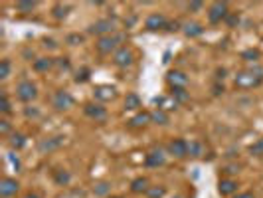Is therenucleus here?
<instances>
[{
	"mask_svg": "<svg viewBox=\"0 0 263 198\" xmlns=\"http://www.w3.org/2000/svg\"><path fill=\"white\" fill-rule=\"evenodd\" d=\"M117 97V90L111 88V86H99L95 90V99L97 101H111Z\"/></svg>",
	"mask_w": 263,
	"mask_h": 198,
	"instance_id": "nucleus-17",
	"label": "nucleus"
},
{
	"mask_svg": "<svg viewBox=\"0 0 263 198\" xmlns=\"http://www.w3.org/2000/svg\"><path fill=\"white\" fill-rule=\"evenodd\" d=\"M184 34L188 38H196V36H202L204 34V28L198 22H188V24H184Z\"/></svg>",
	"mask_w": 263,
	"mask_h": 198,
	"instance_id": "nucleus-18",
	"label": "nucleus"
},
{
	"mask_svg": "<svg viewBox=\"0 0 263 198\" xmlns=\"http://www.w3.org/2000/svg\"><path fill=\"white\" fill-rule=\"evenodd\" d=\"M170 95H172L174 99H176V101H178V105H180V103H186V101L190 99V95H188V91H186L184 88H174Z\"/></svg>",
	"mask_w": 263,
	"mask_h": 198,
	"instance_id": "nucleus-26",
	"label": "nucleus"
},
{
	"mask_svg": "<svg viewBox=\"0 0 263 198\" xmlns=\"http://www.w3.org/2000/svg\"><path fill=\"white\" fill-rule=\"evenodd\" d=\"M8 161L16 166V171H18V168H20V161H18V157H14V153H10V155H8Z\"/></svg>",
	"mask_w": 263,
	"mask_h": 198,
	"instance_id": "nucleus-40",
	"label": "nucleus"
},
{
	"mask_svg": "<svg viewBox=\"0 0 263 198\" xmlns=\"http://www.w3.org/2000/svg\"><path fill=\"white\" fill-rule=\"evenodd\" d=\"M107 198H123V196H107Z\"/></svg>",
	"mask_w": 263,
	"mask_h": 198,
	"instance_id": "nucleus-50",
	"label": "nucleus"
},
{
	"mask_svg": "<svg viewBox=\"0 0 263 198\" xmlns=\"http://www.w3.org/2000/svg\"><path fill=\"white\" fill-rule=\"evenodd\" d=\"M166 81H168V86H170L172 90H174V88H184V90H186V86H188V75H186L184 72L172 70V72H168Z\"/></svg>",
	"mask_w": 263,
	"mask_h": 198,
	"instance_id": "nucleus-10",
	"label": "nucleus"
},
{
	"mask_svg": "<svg viewBox=\"0 0 263 198\" xmlns=\"http://www.w3.org/2000/svg\"><path fill=\"white\" fill-rule=\"evenodd\" d=\"M70 180H71V177H70L68 171H55V182L60 186H66Z\"/></svg>",
	"mask_w": 263,
	"mask_h": 198,
	"instance_id": "nucleus-29",
	"label": "nucleus"
},
{
	"mask_svg": "<svg viewBox=\"0 0 263 198\" xmlns=\"http://www.w3.org/2000/svg\"><path fill=\"white\" fill-rule=\"evenodd\" d=\"M233 198H255L251 192H242V194H238V196H233Z\"/></svg>",
	"mask_w": 263,
	"mask_h": 198,
	"instance_id": "nucleus-43",
	"label": "nucleus"
},
{
	"mask_svg": "<svg viewBox=\"0 0 263 198\" xmlns=\"http://www.w3.org/2000/svg\"><path fill=\"white\" fill-rule=\"evenodd\" d=\"M0 111H2L4 115H8V113L12 111V109H10V101H8V95H6V93H0Z\"/></svg>",
	"mask_w": 263,
	"mask_h": 198,
	"instance_id": "nucleus-32",
	"label": "nucleus"
},
{
	"mask_svg": "<svg viewBox=\"0 0 263 198\" xmlns=\"http://www.w3.org/2000/svg\"><path fill=\"white\" fill-rule=\"evenodd\" d=\"M166 194V188L164 186H151L149 190H147V196L149 198H162Z\"/></svg>",
	"mask_w": 263,
	"mask_h": 198,
	"instance_id": "nucleus-30",
	"label": "nucleus"
},
{
	"mask_svg": "<svg viewBox=\"0 0 263 198\" xmlns=\"http://www.w3.org/2000/svg\"><path fill=\"white\" fill-rule=\"evenodd\" d=\"M55 64L60 66V68H64V70H68V68H70V62H68V58H62V60H57Z\"/></svg>",
	"mask_w": 263,
	"mask_h": 198,
	"instance_id": "nucleus-41",
	"label": "nucleus"
},
{
	"mask_svg": "<svg viewBox=\"0 0 263 198\" xmlns=\"http://www.w3.org/2000/svg\"><path fill=\"white\" fill-rule=\"evenodd\" d=\"M20 190V184H18V180L16 179H2L0 180V196L2 198H10V196H14L16 192Z\"/></svg>",
	"mask_w": 263,
	"mask_h": 198,
	"instance_id": "nucleus-12",
	"label": "nucleus"
},
{
	"mask_svg": "<svg viewBox=\"0 0 263 198\" xmlns=\"http://www.w3.org/2000/svg\"><path fill=\"white\" fill-rule=\"evenodd\" d=\"M16 8L20 12H32L36 8V2H34V0H20V2L16 4Z\"/></svg>",
	"mask_w": 263,
	"mask_h": 198,
	"instance_id": "nucleus-28",
	"label": "nucleus"
},
{
	"mask_svg": "<svg viewBox=\"0 0 263 198\" xmlns=\"http://www.w3.org/2000/svg\"><path fill=\"white\" fill-rule=\"evenodd\" d=\"M228 22H229V26H233V24L238 22V18H236V16H229V18H228Z\"/></svg>",
	"mask_w": 263,
	"mask_h": 198,
	"instance_id": "nucleus-47",
	"label": "nucleus"
},
{
	"mask_svg": "<svg viewBox=\"0 0 263 198\" xmlns=\"http://www.w3.org/2000/svg\"><path fill=\"white\" fill-rule=\"evenodd\" d=\"M166 151H168V155L176 157V159H184V157H188V143L184 139H172L166 145Z\"/></svg>",
	"mask_w": 263,
	"mask_h": 198,
	"instance_id": "nucleus-7",
	"label": "nucleus"
},
{
	"mask_svg": "<svg viewBox=\"0 0 263 198\" xmlns=\"http://www.w3.org/2000/svg\"><path fill=\"white\" fill-rule=\"evenodd\" d=\"M166 30L168 32H178L180 30V22H176V20H174V22H166Z\"/></svg>",
	"mask_w": 263,
	"mask_h": 198,
	"instance_id": "nucleus-38",
	"label": "nucleus"
},
{
	"mask_svg": "<svg viewBox=\"0 0 263 198\" xmlns=\"http://www.w3.org/2000/svg\"><path fill=\"white\" fill-rule=\"evenodd\" d=\"M151 186H149V180L144 179V177H139V179H135L133 182H131V190L133 192H137V194H140V192H147Z\"/></svg>",
	"mask_w": 263,
	"mask_h": 198,
	"instance_id": "nucleus-21",
	"label": "nucleus"
},
{
	"mask_svg": "<svg viewBox=\"0 0 263 198\" xmlns=\"http://www.w3.org/2000/svg\"><path fill=\"white\" fill-rule=\"evenodd\" d=\"M228 4L226 2H214L212 6H210V10H208V20L212 22V24H220L224 18H228Z\"/></svg>",
	"mask_w": 263,
	"mask_h": 198,
	"instance_id": "nucleus-9",
	"label": "nucleus"
},
{
	"mask_svg": "<svg viewBox=\"0 0 263 198\" xmlns=\"http://www.w3.org/2000/svg\"><path fill=\"white\" fill-rule=\"evenodd\" d=\"M26 115H28V117H36L38 111H36V109H26Z\"/></svg>",
	"mask_w": 263,
	"mask_h": 198,
	"instance_id": "nucleus-44",
	"label": "nucleus"
},
{
	"mask_svg": "<svg viewBox=\"0 0 263 198\" xmlns=\"http://www.w3.org/2000/svg\"><path fill=\"white\" fill-rule=\"evenodd\" d=\"M111 190V184L109 182H105V180H101V182H97V184H93V192L97 194V196H107V192Z\"/></svg>",
	"mask_w": 263,
	"mask_h": 198,
	"instance_id": "nucleus-27",
	"label": "nucleus"
},
{
	"mask_svg": "<svg viewBox=\"0 0 263 198\" xmlns=\"http://www.w3.org/2000/svg\"><path fill=\"white\" fill-rule=\"evenodd\" d=\"M64 139L66 137H50V139H42L38 143V151L40 153H52V151H57L62 145H64Z\"/></svg>",
	"mask_w": 263,
	"mask_h": 198,
	"instance_id": "nucleus-11",
	"label": "nucleus"
},
{
	"mask_svg": "<svg viewBox=\"0 0 263 198\" xmlns=\"http://www.w3.org/2000/svg\"><path fill=\"white\" fill-rule=\"evenodd\" d=\"M8 145H10L12 151H20L26 145V137L22 133H12L10 139H8Z\"/></svg>",
	"mask_w": 263,
	"mask_h": 198,
	"instance_id": "nucleus-20",
	"label": "nucleus"
},
{
	"mask_svg": "<svg viewBox=\"0 0 263 198\" xmlns=\"http://www.w3.org/2000/svg\"><path fill=\"white\" fill-rule=\"evenodd\" d=\"M135 60V55H133V50L127 48V46H121L119 50H117L113 54V64L115 66H119V68H129Z\"/></svg>",
	"mask_w": 263,
	"mask_h": 198,
	"instance_id": "nucleus-5",
	"label": "nucleus"
},
{
	"mask_svg": "<svg viewBox=\"0 0 263 198\" xmlns=\"http://www.w3.org/2000/svg\"><path fill=\"white\" fill-rule=\"evenodd\" d=\"M172 198H182V196H172Z\"/></svg>",
	"mask_w": 263,
	"mask_h": 198,
	"instance_id": "nucleus-51",
	"label": "nucleus"
},
{
	"mask_svg": "<svg viewBox=\"0 0 263 198\" xmlns=\"http://www.w3.org/2000/svg\"><path fill=\"white\" fill-rule=\"evenodd\" d=\"M144 28H147L149 32L162 30V28H166V18L162 14H151L147 20H144Z\"/></svg>",
	"mask_w": 263,
	"mask_h": 198,
	"instance_id": "nucleus-13",
	"label": "nucleus"
},
{
	"mask_svg": "<svg viewBox=\"0 0 263 198\" xmlns=\"http://www.w3.org/2000/svg\"><path fill=\"white\" fill-rule=\"evenodd\" d=\"M53 107L57 111H68L73 107V95L66 90H60V91H55L53 95Z\"/></svg>",
	"mask_w": 263,
	"mask_h": 198,
	"instance_id": "nucleus-6",
	"label": "nucleus"
},
{
	"mask_svg": "<svg viewBox=\"0 0 263 198\" xmlns=\"http://www.w3.org/2000/svg\"><path fill=\"white\" fill-rule=\"evenodd\" d=\"M8 75H10V62L2 60L0 62V79H6Z\"/></svg>",
	"mask_w": 263,
	"mask_h": 198,
	"instance_id": "nucleus-34",
	"label": "nucleus"
},
{
	"mask_svg": "<svg viewBox=\"0 0 263 198\" xmlns=\"http://www.w3.org/2000/svg\"><path fill=\"white\" fill-rule=\"evenodd\" d=\"M44 46H46V48H55V42H53V40H48V38H46V40H44Z\"/></svg>",
	"mask_w": 263,
	"mask_h": 198,
	"instance_id": "nucleus-45",
	"label": "nucleus"
},
{
	"mask_svg": "<svg viewBox=\"0 0 263 198\" xmlns=\"http://www.w3.org/2000/svg\"><path fill=\"white\" fill-rule=\"evenodd\" d=\"M24 198H40V196H38V194H32V192H30V194H26Z\"/></svg>",
	"mask_w": 263,
	"mask_h": 198,
	"instance_id": "nucleus-49",
	"label": "nucleus"
},
{
	"mask_svg": "<svg viewBox=\"0 0 263 198\" xmlns=\"http://www.w3.org/2000/svg\"><path fill=\"white\" fill-rule=\"evenodd\" d=\"M263 81V70L259 66H251L245 72H240L236 75V88L238 90H253Z\"/></svg>",
	"mask_w": 263,
	"mask_h": 198,
	"instance_id": "nucleus-1",
	"label": "nucleus"
},
{
	"mask_svg": "<svg viewBox=\"0 0 263 198\" xmlns=\"http://www.w3.org/2000/svg\"><path fill=\"white\" fill-rule=\"evenodd\" d=\"M228 173H240V166H226Z\"/></svg>",
	"mask_w": 263,
	"mask_h": 198,
	"instance_id": "nucleus-46",
	"label": "nucleus"
},
{
	"mask_svg": "<svg viewBox=\"0 0 263 198\" xmlns=\"http://www.w3.org/2000/svg\"><path fill=\"white\" fill-rule=\"evenodd\" d=\"M68 10H70V6L57 4V6L53 8V16H55V18H66V16H68Z\"/></svg>",
	"mask_w": 263,
	"mask_h": 198,
	"instance_id": "nucleus-36",
	"label": "nucleus"
},
{
	"mask_svg": "<svg viewBox=\"0 0 263 198\" xmlns=\"http://www.w3.org/2000/svg\"><path fill=\"white\" fill-rule=\"evenodd\" d=\"M242 58H244V60H249V62H257L259 52H257V50H245V52L242 54Z\"/></svg>",
	"mask_w": 263,
	"mask_h": 198,
	"instance_id": "nucleus-35",
	"label": "nucleus"
},
{
	"mask_svg": "<svg viewBox=\"0 0 263 198\" xmlns=\"http://www.w3.org/2000/svg\"><path fill=\"white\" fill-rule=\"evenodd\" d=\"M53 64H55V60H52V58H38L34 62V70L36 72H48V70H52Z\"/></svg>",
	"mask_w": 263,
	"mask_h": 198,
	"instance_id": "nucleus-24",
	"label": "nucleus"
},
{
	"mask_svg": "<svg viewBox=\"0 0 263 198\" xmlns=\"http://www.w3.org/2000/svg\"><path fill=\"white\" fill-rule=\"evenodd\" d=\"M140 107V97L137 93H127L125 97V109L127 111H137Z\"/></svg>",
	"mask_w": 263,
	"mask_h": 198,
	"instance_id": "nucleus-22",
	"label": "nucleus"
},
{
	"mask_svg": "<svg viewBox=\"0 0 263 198\" xmlns=\"http://www.w3.org/2000/svg\"><path fill=\"white\" fill-rule=\"evenodd\" d=\"M83 111H85V115L89 119H93L95 123H105L107 121V109L101 103H87L83 107Z\"/></svg>",
	"mask_w": 263,
	"mask_h": 198,
	"instance_id": "nucleus-4",
	"label": "nucleus"
},
{
	"mask_svg": "<svg viewBox=\"0 0 263 198\" xmlns=\"http://www.w3.org/2000/svg\"><path fill=\"white\" fill-rule=\"evenodd\" d=\"M151 119H153V123L166 125V123H168V113H166V111H162V109H155V111L151 113Z\"/></svg>",
	"mask_w": 263,
	"mask_h": 198,
	"instance_id": "nucleus-25",
	"label": "nucleus"
},
{
	"mask_svg": "<svg viewBox=\"0 0 263 198\" xmlns=\"http://www.w3.org/2000/svg\"><path fill=\"white\" fill-rule=\"evenodd\" d=\"M157 109H162V111H172V109H176L178 107V101L176 99H174L172 95L170 97H158L157 99Z\"/></svg>",
	"mask_w": 263,
	"mask_h": 198,
	"instance_id": "nucleus-19",
	"label": "nucleus"
},
{
	"mask_svg": "<svg viewBox=\"0 0 263 198\" xmlns=\"http://www.w3.org/2000/svg\"><path fill=\"white\" fill-rule=\"evenodd\" d=\"M164 161H166V157H164L162 149H155V151H151L147 155V159H144V164H147L149 168H157V166H162Z\"/></svg>",
	"mask_w": 263,
	"mask_h": 198,
	"instance_id": "nucleus-14",
	"label": "nucleus"
},
{
	"mask_svg": "<svg viewBox=\"0 0 263 198\" xmlns=\"http://www.w3.org/2000/svg\"><path fill=\"white\" fill-rule=\"evenodd\" d=\"M113 32H115V20H111V18L99 20V22H95V24L89 28V34H95V36H99V38H103V36H107V34H113Z\"/></svg>",
	"mask_w": 263,
	"mask_h": 198,
	"instance_id": "nucleus-8",
	"label": "nucleus"
},
{
	"mask_svg": "<svg viewBox=\"0 0 263 198\" xmlns=\"http://www.w3.org/2000/svg\"><path fill=\"white\" fill-rule=\"evenodd\" d=\"M149 123H153L151 113H149V111H140V113H137V115H135L133 119H129V127H133V129L144 127V125H149Z\"/></svg>",
	"mask_w": 263,
	"mask_h": 198,
	"instance_id": "nucleus-16",
	"label": "nucleus"
},
{
	"mask_svg": "<svg viewBox=\"0 0 263 198\" xmlns=\"http://www.w3.org/2000/svg\"><path fill=\"white\" fill-rule=\"evenodd\" d=\"M16 95H18L20 101L30 103V101H34L38 97V90H36V86L32 81H22V83H18V88H16Z\"/></svg>",
	"mask_w": 263,
	"mask_h": 198,
	"instance_id": "nucleus-3",
	"label": "nucleus"
},
{
	"mask_svg": "<svg viewBox=\"0 0 263 198\" xmlns=\"http://www.w3.org/2000/svg\"><path fill=\"white\" fill-rule=\"evenodd\" d=\"M249 153H251L253 157H263V137H261V139H257L255 143L249 147Z\"/></svg>",
	"mask_w": 263,
	"mask_h": 198,
	"instance_id": "nucleus-31",
	"label": "nucleus"
},
{
	"mask_svg": "<svg viewBox=\"0 0 263 198\" xmlns=\"http://www.w3.org/2000/svg\"><path fill=\"white\" fill-rule=\"evenodd\" d=\"M188 155H190V157L200 159V157L206 155V147H204L202 143H198V141H194V143H190V145H188Z\"/></svg>",
	"mask_w": 263,
	"mask_h": 198,
	"instance_id": "nucleus-23",
	"label": "nucleus"
},
{
	"mask_svg": "<svg viewBox=\"0 0 263 198\" xmlns=\"http://www.w3.org/2000/svg\"><path fill=\"white\" fill-rule=\"evenodd\" d=\"M123 40H125V34H117V32H113V34H107V36L99 38L97 44H95V48H97L99 54H111V52H117V50H119V44H121Z\"/></svg>",
	"mask_w": 263,
	"mask_h": 198,
	"instance_id": "nucleus-2",
	"label": "nucleus"
},
{
	"mask_svg": "<svg viewBox=\"0 0 263 198\" xmlns=\"http://www.w3.org/2000/svg\"><path fill=\"white\" fill-rule=\"evenodd\" d=\"M10 129L12 127H10V121L8 119H0V135H4V137L10 135Z\"/></svg>",
	"mask_w": 263,
	"mask_h": 198,
	"instance_id": "nucleus-37",
	"label": "nucleus"
},
{
	"mask_svg": "<svg viewBox=\"0 0 263 198\" xmlns=\"http://www.w3.org/2000/svg\"><path fill=\"white\" fill-rule=\"evenodd\" d=\"M202 8V2H190L188 4V10H200Z\"/></svg>",
	"mask_w": 263,
	"mask_h": 198,
	"instance_id": "nucleus-42",
	"label": "nucleus"
},
{
	"mask_svg": "<svg viewBox=\"0 0 263 198\" xmlns=\"http://www.w3.org/2000/svg\"><path fill=\"white\" fill-rule=\"evenodd\" d=\"M224 75H226V70H218V77H222V79H224Z\"/></svg>",
	"mask_w": 263,
	"mask_h": 198,
	"instance_id": "nucleus-48",
	"label": "nucleus"
},
{
	"mask_svg": "<svg viewBox=\"0 0 263 198\" xmlns=\"http://www.w3.org/2000/svg\"><path fill=\"white\" fill-rule=\"evenodd\" d=\"M218 190H220L222 196H231V194L238 192V182L233 179H222L220 184H218Z\"/></svg>",
	"mask_w": 263,
	"mask_h": 198,
	"instance_id": "nucleus-15",
	"label": "nucleus"
},
{
	"mask_svg": "<svg viewBox=\"0 0 263 198\" xmlns=\"http://www.w3.org/2000/svg\"><path fill=\"white\" fill-rule=\"evenodd\" d=\"M89 75H91V72L87 70V68H83V70H79V72H77L75 81H77V83H85V81H89Z\"/></svg>",
	"mask_w": 263,
	"mask_h": 198,
	"instance_id": "nucleus-33",
	"label": "nucleus"
},
{
	"mask_svg": "<svg viewBox=\"0 0 263 198\" xmlns=\"http://www.w3.org/2000/svg\"><path fill=\"white\" fill-rule=\"evenodd\" d=\"M81 42H83V36H79V34H71V36H68V44H71V46L81 44Z\"/></svg>",
	"mask_w": 263,
	"mask_h": 198,
	"instance_id": "nucleus-39",
	"label": "nucleus"
}]
</instances>
